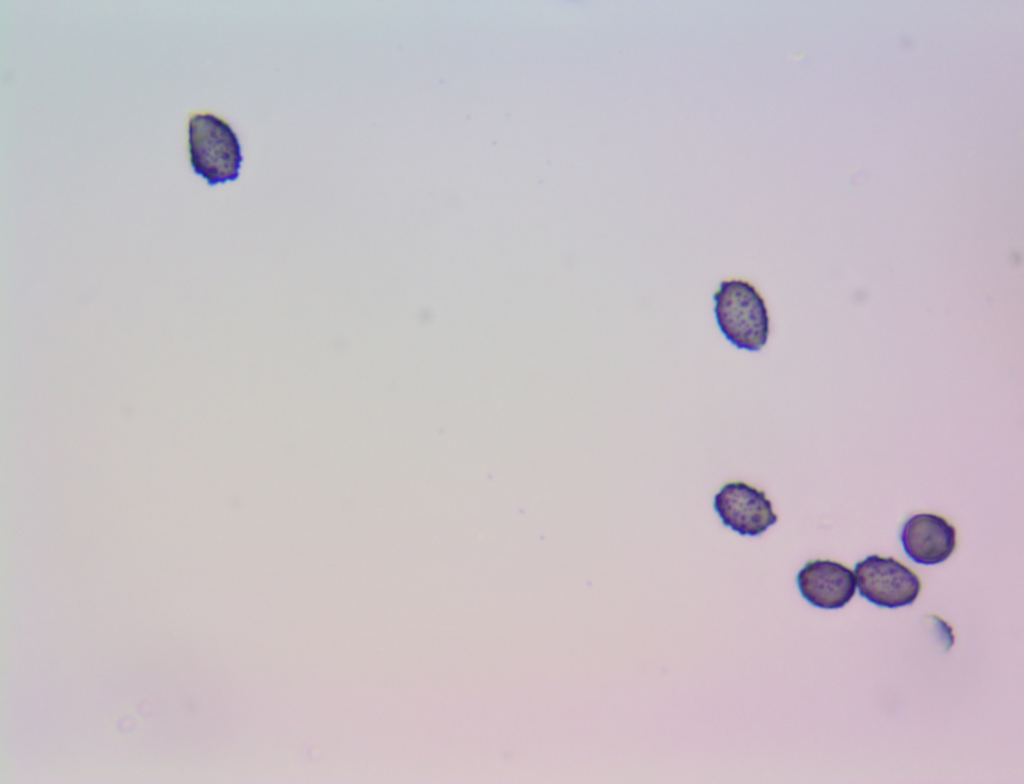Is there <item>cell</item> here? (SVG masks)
<instances>
[{
    "instance_id": "3",
    "label": "cell",
    "mask_w": 1024,
    "mask_h": 784,
    "mask_svg": "<svg viewBox=\"0 0 1024 784\" xmlns=\"http://www.w3.org/2000/svg\"><path fill=\"white\" fill-rule=\"evenodd\" d=\"M855 574L860 594L886 608L913 603L922 587L919 576L892 557L870 555L856 564Z\"/></svg>"
},
{
    "instance_id": "4",
    "label": "cell",
    "mask_w": 1024,
    "mask_h": 784,
    "mask_svg": "<svg viewBox=\"0 0 1024 784\" xmlns=\"http://www.w3.org/2000/svg\"><path fill=\"white\" fill-rule=\"evenodd\" d=\"M714 508L723 524L741 535H760L778 520L766 493L743 481L724 484Z\"/></svg>"
},
{
    "instance_id": "6",
    "label": "cell",
    "mask_w": 1024,
    "mask_h": 784,
    "mask_svg": "<svg viewBox=\"0 0 1024 784\" xmlns=\"http://www.w3.org/2000/svg\"><path fill=\"white\" fill-rule=\"evenodd\" d=\"M901 542L906 554L915 562L937 564L954 552L956 529L940 515L918 513L903 525Z\"/></svg>"
},
{
    "instance_id": "2",
    "label": "cell",
    "mask_w": 1024,
    "mask_h": 784,
    "mask_svg": "<svg viewBox=\"0 0 1024 784\" xmlns=\"http://www.w3.org/2000/svg\"><path fill=\"white\" fill-rule=\"evenodd\" d=\"M187 150L193 171L209 185L235 180L243 160L241 145L232 126L210 111L190 112L187 118Z\"/></svg>"
},
{
    "instance_id": "1",
    "label": "cell",
    "mask_w": 1024,
    "mask_h": 784,
    "mask_svg": "<svg viewBox=\"0 0 1024 784\" xmlns=\"http://www.w3.org/2000/svg\"><path fill=\"white\" fill-rule=\"evenodd\" d=\"M716 323L738 349L760 351L768 342L771 316L765 298L744 278L722 280L713 294Z\"/></svg>"
},
{
    "instance_id": "5",
    "label": "cell",
    "mask_w": 1024,
    "mask_h": 784,
    "mask_svg": "<svg viewBox=\"0 0 1024 784\" xmlns=\"http://www.w3.org/2000/svg\"><path fill=\"white\" fill-rule=\"evenodd\" d=\"M801 595L811 605L822 609H838L854 596L856 579L853 571L836 561L812 560L797 575Z\"/></svg>"
}]
</instances>
